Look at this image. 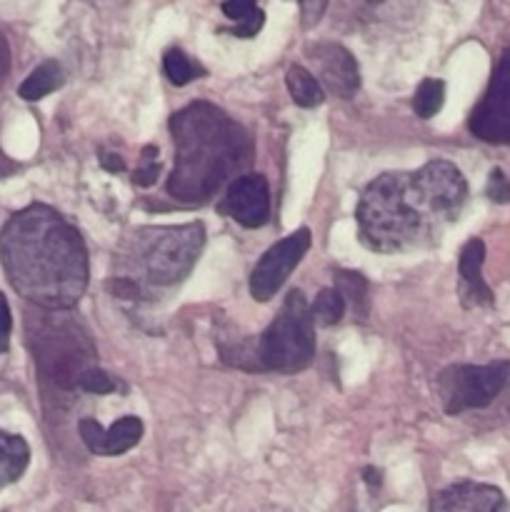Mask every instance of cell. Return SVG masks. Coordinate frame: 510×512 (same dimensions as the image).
I'll return each instance as SVG.
<instances>
[{
    "label": "cell",
    "instance_id": "6da1fadb",
    "mask_svg": "<svg viewBox=\"0 0 510 512\" xmlns=\"http://www.w3.org/2000/svg\"><path fill=\"white\" fill-rule=\"evenodd\" d=\"M468 200L463 173L448 160L385 173L363 190L355 208L360 240L375 253H405L438 238Z\"/></svg>",
    "mask_w": 510,
    "mask_h": 512
},
{
    "label": "cell",
    "instance_id": "7a4b0ae2",
    "mask_svg": "<svg viewBox=\"0 0 510 512\" xmlns=\"http://www.w3.org/2000/svg\"><path fill=\"white\" fill-rule=\"evenodd\" d=\"M0 263L20 298L70 310L88 288V248L78 230L43 203L15 213L0 230Z\"/></svg>",
    "mask_w": 510,
    "mask_h": 512
},
{
    "label": "cell",
    "instance_id": "3957f363",
    "mask_svg": "<svg viewBox=\"0 0 510 512\" xmlns=\"http://www.w3.org/2000/svg\"><path fill=\"white\" fill-rule=\"evenodd\" d=\"M175 168L168 193L185 205H200L248 163L253 140L235 120L210 103H190L170 118Z\"/></svg>",
    "mask_w": 510,
    "mask_h": 512
},
{
    "label": "cell",
    "instance_id": "277c9868",
    "mask_svg": "<svg viewBox=\"0 0 510 512\" xmlns=\"http://www.w3.org/2000/svg\"><path fill=\"white\" fill-rule=\"evenodd\" d=\"M205 245V225L185 223L170 228H140L133 230L120 248V265L128 273L138 275L133 283L145 280L155 288H168L188 278L193 265L198 263ZM123 275V278H135ZM143 290V288H140Z\"/></svg>",
    "mask_w": 510,
    "mask_h": 512
},
{
    "label": "cell",
    "instance_id": "5b68a950",
    "mask_svg": "<svg viewBox=\"0 0 510 512\" xmlns=\"http://www.w3.org/2000/svg\"><path fill=\"white\" fill-rule=\"evenodd\" d=\"M28 340L38 370L63 390L80 388V375L95 365V345L88 330L65 310L43 308L40 315H28Z\"/></svg>",
    "mask_w": 510,
    "mask_h": 512
},
{
    "label": "cell",
    "instance_id": "8992f818",
    "mask_svg": "<svg viewBox=\"0 0 510 512\" xmlns=\"http://www.w3.org/2000/svg\"><path fill=\"white\" fill-rule=\"evenodd\" d=\"M315 355V323L310 305L300 290H290L283 308L275 315L265 333L255 340L258 373H298L308 368Z\"/></svg>",
    "mask_w": 510,
    "mask_h": 512
},
{
    "label": "cell",
    "instance_id": "52a82bcc",
    "mask_svg": "<svg viewBox=\"0 0 510 512\" xmlns=\"http://www.w3.org/2000/svg\"><path fill=\"white\" fill-rule=\"evenodd\" d=\"M510 378L508 360H495L488 365H453L438 375V393L448 415L465 410L488 408Z\"/></svg>",
    "mask_w": 510,
    "mask_h": 512
},
{
    "label": "cell",
    "instance_id": "ba28073f",
    "mask_svg": "<svg viewBox=\"0 0 510 512\" xmlns=\"http://www.w3.org/2000/svg\"><path fill=\"white\" fill-rule=\"evenodd\" d=\"M468 128L483 143H510V48H505L500 55L488 90L470 113Z\"/></svg>",
    "mask_w": 510,
    "mask_h": 512
},
{
    "label": "cell",
    "instance_id": "9c48e42d",
    "mask_svg": "<svg viewBox=\"0 0 510 512\" xmlns=\"http://www.w3.org/2000/svg\"><path fill=\"white\" fill-rule=\"evenodd\" d=\"M310 248V230L300 228L295 233H290L288 238L278 240L273 248H268V253L258 260V265L250 273V295L258 303L273 298L280 288H283L285 280L290 278V273L295 270V265L303 260V255Z\"/></svg>",
    "mask_w": 510,
    "mask_h": 512
},
{
    "label": "cell",
    "instance_id": "30bf717a",
    "mask_svg": "<svg viewBox=\"0 0 510 512\" xmlns=\"http://www.w3.org/2000/svg\"><path fill=\"white\" fill-rule=\"evenodd\" d=\"M223 213H228L243 228H260L270 218V188L268 180L258 173L238 175L228 185L223 200Z\"/></svg>",
    "mask_w": 510,
    "mask_h": 512
},
{
    "label": "cell",
    "instance_id": "8fae6325",
    "mask_svg": "<svg viewBox=\"0 0 510 512\" xmlns=\"http://www.w3.org/2000/svg\"><path fill=\"white\" fill-rule=\"evenodd\" d=\"M325 88L338 98H350L360 88L358 60L340 43H315L308 48Z\"/></svg>",
    "mask_w": 510,
    "mask_h": 512
},
{
    "label": "cell",
    "instance_id": "7c38bea8",
    "mask_svg": "<svg viewBox=\"0 0 510 512\" xmlns=\"http://www.w3.org/2000/svg\"><path fill=\"white\" fill-rule=\"evenodd\" d=\"M78 433L83 443L88 445L90 453L103 455V458H113V455L128 453L130 448L140 443L143 438V420L135 415H125V418L115 420L108 430L93 418H83L78 423Z\"/></svg>",
    "mask_w": 510,
    "mask_h": 512
},
{
    "label": "cell",
    "instance_id": "4fadbf2b",
    "mask_svg": "<svg viewBox=\"0 0 510 512\" xmlns=\"http://www.w3.org/2000/svg\"><path fill=\"white\" fill-rule=\"evenodd\" d=\"M430 508L440 512H498L508 508V503L495 485L458 483L440 490L430 500Z\"/></svg>",
    "mask_w": 510,
    "mask_h": 512
},
{
    "label": "cell",
    "instance_id": "5bb4252c",
    "mask_svg": "<svg viewBox=\"0 0 510 512\" xmlns=\"http://www.w3.org/2000/svg\"><path fill=\"white\" fill-rule=\"evenodd\" d=\"M483 260L485 243L480 238H470L458 258L460 300H463L465 308H490L495 303L493 290L483 280Z\"/></svg>",
    "mask_w": 510,
    "mask_h": 512
},
{
    "label": "cell",
    "instance_id": "9a60e30c",
    "mask_svg": "<svg viewBox=\"0 0 510 512\" xmlns=\"http://www.w3.org/2000/svg\"><path fill=\"white\" fill-rule=\"evenodd\" d=\"M30 465V448L20 435L0 430V490L18 483Z\"/></svg>",
    "mask_w": 510,
    "mask_h": 512
},
{
    "label": "cell",
    "instance_id": "2e32d148",
    "mask_svg": "<svg viewBox=\"0 0 510 512\" xmlns=\"http://www.w3.org/2000/svg\"><path fill=\"white\" fill-rule=\"evenodd\" d=\"M63 83L65 73L63 68H60L58 60H45V63H40L38 68L20 83L18 95L23 100H30V103H33V100H43L45 95L55 93Z\"/></svg>",
    "mask_w": 510,
    "mask_h": 512
},
{
    "label": "cell",
    "instance_id": "e0dca14e",
    "mask_svg": "<svg viewBox=\"0 0 510 512\" xmlns=\"http://www.w3.org/2000/svg\"><path fill=\"white\" fill-rule=\"evenodd\" d=\"M333 283H335V290L345 298V305H350L353 313H358L360 320L368 318L370 313L368 280H365L358 270H335Z\"/></svg>",
    "mask_w": 510,
    "mask_h": 512
},
{
    "label": "cell",
    "instance_id": "ac0fdd59",
    "mask_svg": "<svg viewBox=\"0 0 510 512\" xmlns=\"http://www.w3.org/2000/svg\"><path fill=\"white\" fill-rule=\"evenodd\" d=\"M285 83H288L290 98L300 105V108H315L325 100L323 88H320L318 78H315L310 70H305L303 65H290L288 73H285Z\"/></svg>",
    "mask_w": 510,
    "mask_h": 512
},
{
    "label": "cell",
    "instance_id": "d6986e66",
    "mask_svg": "<svg viewBox=\"0 0 510 512\" xmlns=\"http://www.w3.org/2000/svg\"><path fill=\"white\" fill-rule=\"evenodd\" d=\"M445 103V83L440 78H425L413 95V110L418 118L428 120L440 113Z\"/></svg>",
    "mask_w": 510,
    "mask_h": 512
},
{
    "label": "cell",
    "instance_id": "ffe728a7",
    "mask_svg": "<svg viewBox=\"0 0 510 512\" xmlns=\"http://www.w3.org/2000/svg\"><path fill=\"white\" fill-rule=\"evenodd\" d=\"M310 315H313L315 325H323V328H330V325L340 323L345 315V298L335 288H323L315 298V303L310 305Z\"/></svg>",
    "mask_w": 510,
    "mask_h": 512
},
{
    "label": "cell",
    "instance_id": "44dd1931",
    "mask_svg": "<svg viewBox=\"0 0 510 512\" xmlns=\"http://www.w3.org/2000/svg\"><path fill=\"white\" fill-rule=\"evenodd\" d=\"M163 68L173 85H188L190 80L203 78L205 75V68H200L198 63H193V60H190L180 48H170L168 53H165Z\"/></svg>",
    "mask_w": 510,
    "mask_h": 512
},
{
    "label": "cell",
    "instance_id": "7402d4cb",
    "mask_svg": "<svg viewBox=\"0 0 510 512\" xmlns=\"http://www.w3.org/2000/svg\"><path fill=\"white\" fill-rule=\"evenodd\" d=\"M80 388L90 395H110L118 388V380L110 378L105 370H100L98 365H90L83 375H80Z\"/></svg>",
    "mask_w": 510,
    "mask_h": 512
},
{
    "label": "cell",
    "instance_id": "603a6c76",
    "mask_svg": "<svg viewBox=\"0 0 510 512\" xmlns=\"http://www.w3.org/2000/svg\"><path fill=\"white\" fill-rule=\"evenodd\" d=\"M485 193H488V198L493 200V203H510V178L503 173L500 168H493L488 175V188H485Z\"/></svg>",
    "mask_w": 510,
    "mask_h": 512
},
{
    "label": "cell",
    "instance_id": "cb8c5ba5",
    "mask_svg": "<svg viewBox=\"0 0 510 512\" xmlns=\"http://www.w3.org/2000/svg\"><path fill=\"white\" fill-rule=\"evenodd\" d=\"M263 25H265V13L258 8V5H255V8L250 10L245 18L235 20V28L230 30V33L238 35V38H255V35L263 30Z\"/></svg>",
    "mask_w": 510,
    "mask_h": 512
},
{
    "label": "cell",
    "instance_id": "d4e9b609",
    "mask_svg": "<svg viewBox=\"0 0 510 512\" xmlns=\"http://www.w3.org/2000/svg\"><path fill=\"white\" fill-rule=\"evenodd\" d=\"M10 330H13V315H10L8 298L0 293V355L10 350Z\"/></svg>",
    "mask_w": 510,
    "mask_h": 512
},
{
    "label": "cell",
    "instance_id": "484cf974",
    "mask_svg": "<svg viewBox=\"0 0 510 512\" xmlns=\"http://www.w3.org/2000/svg\"><path fill=\"white\" fill-rule=\"evenodd\" d=\"M298 3L300 15H303V25L305 28H313V25H318L320 18H323L328 0H298Z\"/></svg>",
    "mask_w": 510,
    "mask_h": 512
},
{
    "label": "cell",
    "instance_id": "4316f807",
    "mask_svg": "<svg viewBox=\"0 0 510 512\" xmlns=\"http://www.w3.org/2000/svg\"><path fill=\"white\" fill-rule=\"evenodd\" d=\"M158 175H160V165L155 163V160H143V165L133 173V183L138 185V188H150V185H155Z\"/></svg>",
    "mask_w": 510,
    "mask_h": 512
},
{
    "label": "cell",
    "instance_id": "83f0119b",
    "mask_svg": "<svg viewBox=\"0 0 510 512\" xmlns=\"http://www.w3.org/2000/svg\"><path fill=\"white\" fill-rule=\"evenodd\" d=\"M255 8V0H225L223 3V13L225 18L230 20H240Z\"/></svg>",
    "mask_w": 510,
    "mask_h": 512
},
{
    "label": "cell",
    "instance_id": "f1b7e54d",
    "mask_svg": "<svg viewBox=\"0 0 510 512\" xmlns=\"http://www.w3.org/2000/svg\"><path fill=\"white\" fill-rule=\"evenodd\" d=\"M100 165H103L108 173H123L125 163L118 153H100Z\"/></svg>",
    "mask_w": 510,
    "mask_h": 512
},
{
    "label": "cell",
    "instance_id": "f546056e",
    "mask_svg": "<svg viewBox=\"0 0 510 512\" xmlns=\"http://www.w3.org/2000/svg\"><path fill=\"white\" fill-rule=\"evenodd\" d=\"M8 70H10V50H8V43H5V38L0 35V83L8 78Z\"/></svg>",
    "mask_w": 510,
    "mask_h": 512
},
{
    "label": "cell",
    "instance_id": "4dcf8cb0",
    "mask_svg": "<svg viewBox=\"0 0 510 512\" xmlns=\"http://www.w3.org/2000/svg\"><path fill=\"white\" fill-rule=\"evenodd\" d=\"M363 478H365V483L370 485V488H378V485L383 483V475H380V470H375V468H365Z\"/></svg>",
    "mask_w": 510,
    "mask_h": 512
},
{
    "label": "cell",
    "instance_id": "1f68e13d",
    "mask_svg": "<svg viewBox=\"0 0 510 512\" xmlns=\"http://www.w3.org/2000/svg\"><path fill=\"white\" fill-rule=\"evenodd\" d=\"M143 160H158V148H155V145H145Z\"/></svg>",
    "mask_w": 510,
    "mask_h": 512
},
{
    "label": "cell",
    "instance_id": "d6a6232c",
    "mask_svg": "<svg viewBox=\"0 0 510 512\" xmlns=\"http://www.w3.org/2000/svg\"><path fill=\"white\" fill-rule=\"evenodd\" d=\"M368 3H373V5H378V3H383V0H368Z\"/></svg>",
    "mask_w": 510,
    "mask_h": 512
}]
</instances>
